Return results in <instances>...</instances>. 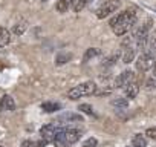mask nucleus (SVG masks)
<instances>
[{"label":"nucleus","mask_w":156,"mask_h":147,"mask_svg":"<svg viewBox=\"0 0 156 147\" xmlns=\"http://www.w3.org/2000/svg\"><path fill=\"white\" fill-rule=\"evenodd\" d=\"M136 20H138L136 9H127V11L119 13L116 17H113L110 20V26H112V31L116 35H126L133 28Z\"/></svg>","instance_id":"f257e3e1"},{"label":"nucleus","mask_w":156,"mask_h":147,"mask_svg":"<svg viewBox=\"0 0 156 147\" xmlns=\"http://www.w3.org/2000/svg\"><path fill=\"white\" fill-rule=\"evenodd\" d=\"M81 130L75 127H61L58 133L55 135L54 144L55 147H70L81 138Z\"/></svg>","instance_id":"f03ea898"},{"label":"nucleus","mask_w":156,"mask_h":147,"mask_svg":"<svg viewBox=\"0 0 156 147\" xmlns=\"http://www.w3.org/2000/svg\"><path fill=\"white\" fill-rule=\"evenodd\" d=\"M97 92V84L94 81H84L81 84H78L75 88H72L69 92H67V97L70 100H78L81 97H87V95H92Z\"/></svg>","instance_id":"7ed1b4c3"},{"label":"nucleus","mask_w":156,"mask_h":147,"mask_svg":"<svg viewBox=\"0 0 156 147\" xmlns=\"http://www.w3.org/2000/svg\"><path fill=\"white\" fill-rule=\"evenodd\" d=\"M154 63H156L154 54H151V52H148V51H144V52L136 58V61H135L136 69H138L139 72H147L148 69H151V67L154 66Z\"/></svg>","instance_id":"20e7f679"},{"label":"nucleus","mask_w":156,"mask_h":147,"mask_svg":"<svg viewBox=\"0 0 156 147\" xmlns=\"http://www.w3.org/2000/svg\"><path fill=\"white\" fill-rule=\"evenodd\" d=\"M121 6V2L119 0H106V2L97 9V17L98 19H106V17H109L110 14H113V13H116V9Z\"/></svg>","instance_id":"39448f33"},{"label":"nucleus","mask_w":156,"mask_h":147,"mask_svg":"<svg viewBox=\"0 0 156 147\" xmlns=\"http://www.w3.org/2000/svg\"><path fill=\"white\" fill-rule=\"evenodd\" d=\"M61 127H60V124H46V126H43L41 129H40V135H41V139H43V142H54V139H55V135L58 133V130H60Z\"/></svg>","instance_id":"423d86ee"},{"label":"nucleus","mask_w":156,"mask_h":147,"mask_svg":"<svg viewBox=\"0 0 156 147\" xmlns=\"http://www.w3.org/2000/svg\"><path fill=\"white\" fill-rule=\"evenodd\" d=\"M133 77H135L133 70H130V69L122 70V72L119 74V75L115 78V81H113V88H118V89L126 88L127 84H130V83L133 81Z\"/></svg>","instance_id":"0eeeda50"},{"label":"nucleus","mask_w":156,"mask_h":147,"mask_svg":"<svg viewBox=\"0 0 156 147\" xmlns=\"http://www.w3.org/2000/svg\"><path fill=\"white\" fill-rule=\"evenodd\" d=\"M57 120H58L60 124H66V123H83V117H81V113H73V112L61 113Z\"/></svg>","instance_id":"6e6552de"},{"label":"nucleus","mask_w":156,"mask_h":147,"mask_svg":"<svg viewBox=\"0 0 156 147\" xmlns=\"http://www.w3.org/2000/svg\"><path fill=\"white\" fill-rule=\"evenodd\" d=\"M16 109V101L11 95H3L0 98V110L2 112H12Z\"/></svg>","instance_id":"1a4fd4ad"},{"label":"nucleus","mask_w":156,"mask_h":147,"mask_svg":"<svg viewBox=\"0 0 156 147\" xmlns=\"http://www.w3.org/2000/svg\"><path fill=\"white\" fill-rule=\"evenodd\" d=\"M124 49V52H122V61L126 63V64H129V63H132L133 60H135V54H136V46H126V48H122Z\"/></svg>","instance_id":"9d476101"},{"label":"nucleus","mask_w":156,"mask_h":147,"mask_svg":"<svg viewBox=\"0 0 156 147\" xmlns=\"http://www.w3.org/2000/svg\"><path fill=\"white\" fill-rule=\"evenodd\" d=\"M124 94H126V97H127L129 100H133V98H136V95L139 94V84L132 81L130 84H127V86L124 88Z\"/></svg>","instance_id":"9b49d317"},{"label":"nucleus","mask_w":156,"mask_h":147,"mask_svg":"<svg viewBox=\"0 0 156 147\" xmlns=\"http://www.w3.org/2000/svg\"><path fill=\"white\" fill-rule=\"evenodd\" d=\"M110 104H112V107H115L116 110H124V109L129 107V100H127V98H122V97H116V98H113V100L110 101Z\"/></svg>","instance_id":"f8f14e48"},{"label":"nucleus","mask_w":156,"mask_h":147,"mask_svg":"<svg viewBox=\"0 0 156 147\" xmlns=\"http://www.w3.org/2000/svg\"><path fill=\"white\" fill-rule=\"evenodd\" d=\"M61 109V104L60 103H54V101H44L41 103V110L46 112V113H52V112H57Z\"/></svg>","instance_id":"ddd939ff"},{"label":"nucleus","mask_w":156,"mask_h":147,"mask_svg":"<svg viewBox=\"0 0 156 147\" xmlns=\"http://www.w3.org/2000/svg\"><path fill=\"white\" fill-rule=\"evenodd\" d=\"M11 41V32L6 28H0V48L8 46Z\"/></svg>","instance_id":"4468645a"},{"label":"nucleus","mask_w":156,"mask_h":147,"mask_svg":"<svg viewBox=\"0 0 156 147\" xmlns=\"http://www.w3.org/2000/svg\"><path fill=\"white\" fill-rule=\"evenodd\" d=\"M28 28H29L28 22H26V20H20V22H17V23L14 25L12 32H14L16 35H23V34L26 32V29H28Z\"/></svg>","instance_id":"2eb2a0df"},{"label":"nucleus","mask_w":156,"mask_h":147,"mask_svg":"<svg viewBox=\"0 0 156 147\" xmlns=\"http://www.w3.org/2000/svg\"><path fill=\"white\" fill-rule=\"evenodd\" d=\"M70 60H72V54H70V52L63 51V52H60V54L55 57V64L61 66V64H66V63H67V61H70Z\"/></svg>","instance_id":"dca6fc26"},{"label":"nucleus","mask_w":156,"mask_h":147,"mask_svg":"<svg viewBox=\"0 0 156 147\" xmlns=\"http://www.w3.org/2000/svg\"><path fill=\"white\" fill-rule=\"evenodd\" d=\"M132 147H147V138L141 133L135 135L132 138Z\"/></svg>","instance_id":"f3484780"},{"label":"nucleus","mask_w":156,"mask_h":147,"mask_svg":"<svg viewBox=\"0 0 156 147\" xmlns=\"http://www.w3.org/2000/svg\"><path fill=\"white\" fill-rule=\"evenodd\" d=\"M100 54H101V51H100L98 48H90V49H87V51H86V54H84V57H83V63H87L89 60H92V58L98 57Z\"/></svg>","instance_id":"a211bd4d"},{"label":"nucleus","mask_w":156,"mask_h":147,"mask_svg":"<svg viewBox=\"0 0 156 147\" xmlns=\"http://www.w3.org/2000/svg\"><path fill=\"white\" fill-rule=\"evenodd\" d=\"M73 0H58L57 2V11L58 13H67V9L72 6Z\"/></svg>","instance_id":"6ab92c4d"},{"label":"nucleus","mask_w":156,"mask_h":147,"mask_svg":"<svg viewBox=\"0 0 156 147\" xmlns=\"http://www.w3.org/2000/svg\"><path fill=\"white\" fill-rule=\"evenodd\" d=\"M89 2H90V0H73V2H72V9L75 13H80V11H83L86 8V5Z\"/></svg>","instance_id":"aec40b11"},{"label":"nucleus","mask_w":156,"mask_h":147,"mask_svg":"<svg viewBox=\"0 0 156 147\" xmlns=\"http://www.w3.org/2000/svg\"><path fill=\"white\" fill-rule=\"evenodd\" d=\"M145 89L147 91H153V89H156V75L153 74L151 77H148L147 80H145Z\"/></svg>","instance_id":"412c9836"},{"label":"nucleus","mask_w":156,"mask_h":147,"mask_svg":"<svg viewBox=\"0 0 156 147\" xmlns=\"http://www.w3.org/2000/svg\"><path fill=\"white\" fill-rule=\"evenodd\" d=\"M78 110L83 112V113H86V115H94V107H92L90 104H87V103L80 104V106H78Z\"/></svg>","instance_id":"4be33fe9"},{"label":"nucleus","mask_w":156,"mask_h":147,"mask_svg":"<svg viewBox=\"0 0 156 147\" xmlns=\"http://www.w3.org/2000/svg\"><path fill=\"white\" fill-rule=\"evenodd\" d=\"M46 142H35V141H29V139H26V141H23L22 142V147H43Z\"/></svg>","instance_id":"5701e85b"},{"label":"nucleus","mask_w":156,"mask_h":147,"mask_svg":"<svg viewBox=\"0 0 156 147\" xmlns=\"http://www.w3.org/2000/svg\"><path fill=\"white\" fill-rule=\"evenodd\" d=\"M97 144H98L97 138L90 136V138H87V139H86V141L83 142V145H81V147H97Z\"/></svg>","instance_id":"b1692460"},{"label":"nucleus","mask_w":156,"mask_h":147,"mask_svg":"<svg viewBox=\"0 0 156 147\" xmlns=\"http://www.w3.org/2000/svg\"><path fill=\"white\" fill-rule=\"evenodd\" d=\"M118 57H119V54H113L112 57H109V58H106L103 64H104V66H110V64H113V63H115V61L118 60Z\"/></svg>","instance_id":"393cba45"},{"label":"nucleus","mask_w":156,"mask_h":147,"mask_svg":"<svg viewBox=\"0 0 156 147\" xmlns=\"http://www.w3.org/2000/svg\"><path fill=\"white\" fill-rule=\"evenodd\" d=\"M145 135H147L148 138H151V139H156V127H150V129H147Z\"/></svg>","instance_id":"a878e982"},{"label":"nucleus","mask_w":156,"mask_h":147,"mask_svg":"<svg viewBox=\"0 0 156 147\" xmlns=\"http://www.w3.org/2000/svg\"><path fill=\"white\" fill-rule=\"evenodd\" d=\"M153 67H154V75H156V63H154V66H153Z\"/></svg>","instance_id":"bb28decb"},{"label":"nucleus","mask_w":156,"mask_h":147,"mask_svg":"<svg viewBox=\"0 0 156 147\" xmlns=\"http://www.w3.org/2000/svg\"><path fill=\"white\" fill-rule=\"evenodd\" d=\"M153 37H154V38H156V31H154V32H153Z\"/></svg>","instance_id":"cd10ccee"},{"label":"nucleus","mask_w":156,"mask_h":147,"mask_svg":"<svg viewBox=\"0 0 156 147\" xmlns=\"http://www.w3.org/2000/svg\"><path fill=\"white\" fill-rule=\"evenodd\" d=\"M43 2H46V0H43Z\"/></svg>","instance_id":"c85d7f7f"},{"label":"nucleus","mask_w":156,"mask_h":147,"mask_svg":"<svg viewBox=\"0 0 156 147\" xmlns=\"http://www.w3.org/2000/svg\"><path fill=\"white\" fill-rule=\"evenodd\" d=\"M0 147H3V145H0Z\"/></svg>","instance_id":"c756f323"}]
</instances>
